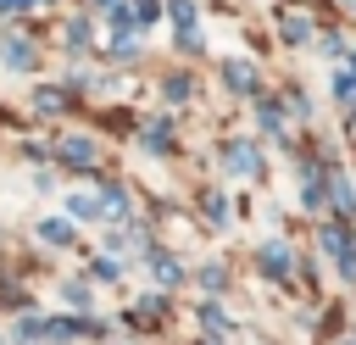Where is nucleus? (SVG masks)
<instances>
[{
    "instance_id": "24",
    "label": "nucleus",
    "mask_w": 356,
    "mask_h": 345,
    "mask_svg": "<svg viewBox=\"0 0 356 345\" xmlns=\"http://www.w3.org/2000/svg\"><path fill=\"white\" fill-rule=\"evenodd\" d=\"M317 50H323V56H345V39H339V33H323Z\"/></svg>"
},
{
    "instance_id": "6",
    "label": "nucleus",
    "mask_w": 356,
    "mask_h": 345,
    "mask_svg": "<svg viewBox=\"0 0 356 345\" xmlns=\"http://www.w3.org/2000/svg\"><path fill=\"white\" fill-rule=\"evenodd\" d=\"M145 267H150V278H161V284H167V289H172V284H178V278H184V267H178V262H172V256H161V250H150V256H145Z\"/></svg>"
},
{
    "instance_id": "20",
    "label": "nucleus",
    "mask_w": 356,
    "mask_h": 345,
    "mask_svg": "<svg viewBox=\"0 0 356 345\" xmlns=\"http://www.w3.org/2000/svg\"><path fill=\"white\" fill-rule=\"evenodd\" d=\"M33 106H39V111H61V106H67V95H61V89H39V95H33Z\"/></svg>"
},
{
    "instance_id": "2",
    "label": "nucleus",
    "mask_w": 356,
    "mask_h": 345,
    "mask_svg": "<svg viewBox=\"0 0 356 345\" xmlns=\"http://www.w3.org/2000/svg\"><path fill=\"white\" fill-rule=\"evenodd\" d=\"M56 156H61V161H67V167H78V172H89V167H95V156H100V150H95V139H83V134H67V139H61V145H56Z\"/></svg>"
},
{
    "instance_id": "29",
    "label": "nucleus",
    "mask_w": 356,
    "mask_h": 345,
    "mask_svg": "<svg viewBox=\"0 0 356 345\" xmlns=\"http://www.w3.org/2000/svg\"><path fill=\"white\" fill-rule=\"evenodd\" d=\"M156 11H161V0H139V22H150Z\"/></svg>"
},
{
    "instance_id": "8",
    "label": "nucleus",
    "mask_w": 356,
    "mask_h": 345,
    "mask_svg": "<svg viewBox=\"0 0 356 345\" xmlns=\"http://www.w3.org/2000/svg\"><path fill=\"white\" fill-rule=\"evenodd\" d=\"M222 78H228V89H245V95L256 89V67H250V61H228Z\"/></svg>"
},
{
    "instance_id": "12",
    "label": "nucleus",
    "mask_w": 356,
    "mask_h": 345,
    "mask_svg": "<svg viewBox=\"0 0 356 345\" xmlns=\"http://www.w3.org/2000/svg\"><path fill=\"white\" fill-rule=\"evenodd\" d=\"M278 33H284V45H306V39H312V22H306V17H284Z\"/></svg>"
},
{
    "instance_id": "26",
    "label": "nucleus",
    "mask_w": 356,
    "mask_h": 345,
    "mask_svg": "<svg viewBox=\"0 0 356 345\" xmlns=\"http://www.w3.org/2000/svg\"><path fill=\"white\" fill-rule=\"evenodd\" d=\"M117 273H122L117 256H100V262H95V278H117Z\"/></svg>"
},
{
    "instance_id": "11",
    "label": "nucleus",
    "mask_w": 356,
    "mask_h": 345,
    "mask_svg": "<svg viewBox=\"0 0 356 345\" xmlns=\"http://www.w3.org/2000/svg\"><path fill=\"white\" fill-rule=\"evenodd\" d=\"M106 11H111V33H134V28H139V17H134V11L122 6V0H111Z\"/></svg>"
},
{
    "instance_id": "18",
    "label": "nucleus",
    "mask_w": 356,
    "mask_h": 345,
    "mask_svg": "<svg viewBox=\"0 0 356 345\" xmlns=\"http://www.w3.org/2000/svg\"><path fill=\"white\" fill-rule=\"evenodd\" d=\"M22 339H44V317H17V345Z\"/></svg>"
},
{
    "instance_id": "16",
    "label": "nucleus",
    "mask_w": 356,
    "mask_h": 345,
    "mask_svg": "<svg viewBox=\"0 0 356 345\" xmlns=\"http://www.w3.org/2000/svg\"><path fill=\"white\" fill-rule=\"evenodd\" d=\"M328 83H334V100H356V72H350V67H345V72H334Z\"/></svg>"
},
{
    "instance_id": "28",
    "label": "nucleus",
    "mask_w": 356,
    "mask_h": 345,
    "mask_svg": "<svg viewBox=\"0 0 356 345\" xmlns=\"http://www.w3.org/2000/svg\"><path fill=\"white\" fill-rule=\"evenodd\" d=\"M200 284L206 289H222V267H200Z\"/></svg>"
},
{
    "instance_id": "21",
    "label": "nucleus",
    "mask_w": 356,
    "mask_h": 345,
    "mask_svg": "<svg viewBox=\"0 0 356 345\" xmlns=\"http://www.w3.org/2000/svg\"><path fill=\"white\" fill-rule=\"evenodd\" d=\"M261 128H267V134H278V128H284V111H278V100H261Z\"/></svg>"
},
{
    "instance_id": "15",
    "label": "nucleus",
    "mask_w": 356,
    "mask_h": 345,
    "mask_svg": "<svg viewBox=\"0 0 356 345\" xmlns=\"http://www.w3.org/2000/svg\"><path fill=\"white\" fill-rule=\"evenodd\" d=\"M167 11H172V22H178L184 33L195 28V0H167ZM184 33H178V39H184Z\"/></svg>"
},
{
    "instance_id": "14",
    "label": "nucleus",
    "mask_w": 356,
    "mask_h": 345,
    "mask_svg": "<svg viewBox=\"0 0 356 345\" xmlns=\"http://www.w3.org/2000/svg\"><path fill=\"white\" fill-rule=\"evenodd\" d=\"M317 245H323L328 256H339V250L350 245V234H345V228H317Z\"/></svg>"
},
{
    "instance_id": "7",
    "label": "nucleus",
    "mask_w": 356,
    "mask_h": 345,
    "mask_svg": "<svg viewBox=\"0 0 356 345\" xmlns=\"http://www.w3.org/2000/svg\"><path fill=\"white\" fill-rule=\"evenodd\" d=\"M323 200H334V211H356V189L339 178V172H328V195Z\"/></svg>"
},
{
    "instance_id": "27",
    "label": "nucleus",
    "mask_w": 356,
    "mask_h": 345,
    "mask_svg": "<svg viewBox=\"0 0 356 345\" xmlns=\"http://www.w3.org/2000/svg\"><path fill=\"white\" fill-rule=\"evenodd\" d=\"M67 39L83 50V45H89V22H67Z\"/></svg>"
},
{
    "instance_id": "1",
    "label": "nucleus",
    "mask_w": 356,
    "mask_h": 345,
    "mask_svg": "<svg viewBox=\"0 0 356 345\" xmlns=\"http://www.w3.org/2000/svg\"><path fill=\"white\" fill-rule=\"evenodd\" d=\"M222 167H228L234 178H256V172H261V150H256L250 139H234L228 156H222Z\"/></svg>"
},
{
    "instance_id": "5",
    "label": "nucleus",
    "mask_w": 356,
    "mask_h": 345,
    "mask_svg": "<svg viewBox=\"0 0 356 345\" xmlns=\"http://www.w3.org/2000/svg\"><path fill=\"white\" fill-rule=\"evenodd\" d=\"M39 239H44V245H56V250H61V245H72V217H44V223H39Z\"/></svg>"
},
{
    "instance_id": "3",
    "label": "nucleus",
    "mask_w": 356,
    "mask_h": 345,
    "mask_svg": "<svg viewBox=\"0 0 356 345\" xmlns=\"http://www.w3.org/2000/svg\"><path fill=\"white\" fill-rule=\"evenodd\" d=\"M0 61H6L11 72H33V61H39V50H33L28 39H17V33H11V39L0 45Z\"/></svg>"
},
{
    "instance_id": "9",
    "label": "nucleus",
    "mask_w": 356,
    "mask_h": 345,
    "mask_svg": "<svg viewBox=\"0 0 356 345\" xmlns=\"http://www.w3.org/2000/svg\"><path fill=\"white\" fill-rule=\"evenodd\" d=\"M100 211H106V217H128V189L106 184V189H100Z\"/></svg>"
},
{
    "instance_id": "10",
    "label": "nucleus",
    "mask_w": 356,
    "mask_h": 345,
    "mask_svg": "<svg viewBox=\"0 0 356 345\" xmlns=\"http://www.w3.org/2000/svg\"><path fill=\"white\" fill-rule=\"evenodd\" d=\"M67 217L89 223V217H106V211H100V200H95V195H67Z\"/></svg>"
},
{
    "instance_id": "25",
    "label": "nucleus",
    "mask_w": 356,
    "mask_h": 345,
    "mask_svg": "<svg viewBox=\"0 0 356 345\" xmlns=\"http://www.w3.org/2000/svg\"><path fill=\"white\" fill-rule=\"evenodd\" d=\"M184 95H189V78L172 72V78H167V100H184Z\"/></svg>"
},
{
    "instance_id": "23",
    "label": "nucleus",
    "mask_w": 356,
    "mask_h": 345,
    "mask_svg": "<svg viewBox=\"0 0 356 345\" xmlns=\"http://www.w3.org/2000/svg\"><path fill=\"white\" fill-rule=\"evenodd\" d=\"M61 300H67V306H78V312H83V306H89V289H83V284H67V289H61Z\"/></svg>"
},
{
    "instance_id": "4",
    "label": "nucleus",
    "mask_w": 356,
    "mask_h": 345,
    "mask_svg": "<svg viewBox=\"0 0 356 345\" xmlns=\"http://www.w3.org/2000/svg\"><path fill=\"white\" fill-rule=\"evenodd\" d=\"M256 262H261V273H267V278H278V284L295 273V256H289L278 239H273V245H261V256H256Z\"/></svg>"
},
{
    "instance_id": "17",
    "label": "nucleus",
    "mask_w": 356,
    "mask_h": 345,
    "mask_svg": "<svg viewBox=\"0 0 356 345\" xmlns=\"http://www.w3.org/2000/svg\"><path fill=\"white\" fill-rule=\"evenodd\" d=\"M195 317H200L206 328H228V317H222V306H217V300H200V312H195Z\"/></svg>"
},
{
    "instance_id": "31",
    "label": "nucleus",
    "mask_w": 356,
    "mask_h": 345,
    "mask_svg": "<svg viewBox=\"0 0 356 345\" xmlns=\"http://www.w3.org/2000/svg\"><path fill=\"white\" fill-rule=\"evenodd\" d=\"M200 345H211V339H200Z\"/></svg>"
},
{
    "instance_id": "13",
    "label": "nucleus",
    "mask_w": 356,
    "mask_h": 345,
    "mask_svg": "<svg viewBox=\"0 0 356 345\" xmlns=\"http://www.w3.org/2000/svg\"><path fill=\"white\" fill-rule=\"evenodd\" d=\"M145 145L150 150H172V128L167 122H145Z\"/></svg>"
},
{
    "instance_id": "32",
    "label": "nucleus",
    "mask_w": 356,
    "mask_h": 345,
    "mask_svg": "<svg viewBox=\"0 0 356 345\" xmlns=\"http://www.w3.org/2000/svg\"><path fill=\"white\" fill-rule=\"evenodd\" d=\"M106 6H111V0H106Z\"/></svg>"
},
{
    "instance_id": "30",
    "label": "nucleus",
    "mask_w": 356,
    "mask_h": 345,
    "mask_svg": "<svg viewBox=\"0 0 356 345\" xmlns=\"http://www.w3.org/2000/svg\"><path fill=\"white\" fill-rule=\"evenodd\" d=\"M0 11H17V0H0Z\"/></svg>"
},
{
    "instance_id": "19",
    "label": "nucleus",
    "mask_w": 356,
    "mask_h": 345,
    "mask_svg": "<svg viewBox=\"0 0 356 345\" xmlns=\"http://www.w3.org/2000/svg\"><path fill=\"white\" fill-rule=\"evenodd\" d=\"M334 267H339V278H356V234H350V245L334 256Z\"/></svg>"
},
{
    "instance_id": "22",
    "label": "nucleus",
    "mask_w": 356,
    "mask_h": 345,
    "mask_svg": "<svg viewBox=\"0 0 356 345\" xmlns=\"http://www.w3.org/2000/svg\"><path fill=\"white\" fill-rule=\"evenodd\" d=\"M206 223H217V228L228 223V200L222 195H206Z\"/></svg>"
}]
</instances>
